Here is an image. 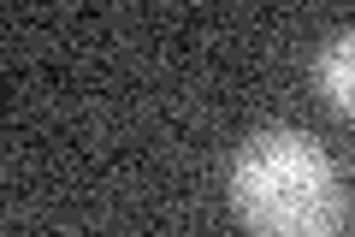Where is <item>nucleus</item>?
<instances>
[{
	"mask_svg": "<svg viewBox=\"0 0 355 237\" xmlns=\"http://www.w3.org/2000/svg\"><path fill=\"white\" fill-rule=\"evenodd\" d=\"M231 208L249 237H338L343 178L308 131H254L231 161Z\"/></svg>",
	"mask_w": 355,
	"mask_h": 237,
	"instance_id": "f257e3e1",
	"label": "nucleus"
},
{
	"mask_svg": "<svg viewBox=\"0 0 355 237\" xmlns=\"http://www.w3.org/2000/svg\"><path fill=\"white\" fill-rule=\"evenodd\" d=\"M314 89L338 119H355V30H338V36L320 42L314 54Z\"/></svg>",
	"mask_w": 355,
	"mask_h": 237,
	"instance_id": "f03ea898",
	"label": "nucleus"
}]
</instances>
